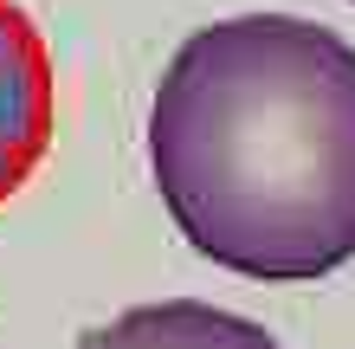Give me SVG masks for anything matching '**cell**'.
Listing matches in <instances>:
<instances>
[{
  "mask_svg": "<svg viewBox=\"0 0 355 349\" xmlns=\"http://www.w3.org/2000/svg\"><path fill=\"white\" fill-rule=\"evenodd\" d=\"M149 162L200 259L259 284L349 265L355 46L297 13L200 26L155 85Z\"/></svg>",
  "mask_w": 355,
  "mask_h": 349,
  "instance_id": "1",
  "label": "cell"
},
{
  "mask_svg": "<svg viewBox=\"0 0 355 349\" xmlns=\"http://www.w3.org/2000/svg\"><path fill=\"white\" fill-rule=\"evenodd\" d=\"M52 52L19 0H0V201H13L52 149Z\"/></svg>",
  "mask_w": 355,
  "mask_h": 349,
  "instance_id": "2",
  "label": "cell"
},
{
  "mask_svg": "<svg viewBox=\"0 0 355 349\" xmlns=\"http://www.w3.org/2000/svg\"><path fill=\"white\" fill-rule=\"evenodd\" d=\"M78 349H278V343L233 311L175 298V304H136V311L110 317L103 330L78 337Z\"/></svg>",
  "mask_w": 355,
  "mask_h": 349,
  "instance_id": "3",
  "label": "cell"
}]
</instances>
